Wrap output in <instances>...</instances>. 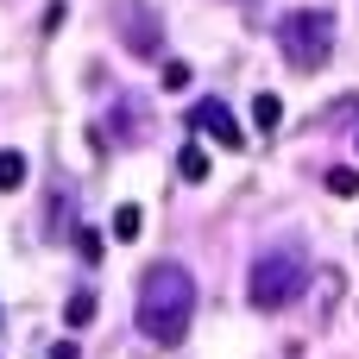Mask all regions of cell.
Returning a JSON list of instances; mask_svg holds the SVG:
<instances>
[{
    "mask_svg": "<svg viewBox=\"0 0 359 359\" xmlns=\"http://www.w3.org/2000/svg\"><path fill=\"white\" fill-rule=\"evenodd\" d=\"M133 316H139V334H145V341L177 347V341L189 334V322H196V278H189V265L158 259V265L139 278V303H133Z\"/></svg>",
    "mask_w": 359,
    "mask_h": 359,
    "instance_id": "cell-1",
    "label": "cell"
},
{
    "mask_svg": "<svg viewBox=\"0 0 359 359\" xmlns=\"http://www.w3.org/2000/svg\"><path fill=\"white\" fill-rule=\"evenodd\" d=\"M303 290H309V252H303V240H271L252 259V271H246L252 309H290Z\"/></svg>",
    "mask_w": 359,
    "mask_h": 359,
    "instance_id": "cell-2",
    "label": "cell"
},
{
    "mask_svg": "<svg viewBox=\"0 0 359 359\" xmlns=\"http://www.w3.org/2000/svg\"><path fill=\"white\" fill-rule=\"evenodd\" d=\"M278 50L290 69H322L334 57V13L328 6H297L278 19Z\"/></svg>",
    "mask_w": 359,
    "mask_h": 359,
    "instance_id": "cell-3",
    "label": "cell"
},
{
    "mask_svg": "<svg viewBox=\"0 0 359 359\" xmlns=\"http://www.w3.org/2000/svg\"><path fill=\"white\" fill-rule=\"evenodd\" d=\"M189 126H196V133H208V139H215V145H227V151H240V145H246V133H240L233 107H227V101H215V95L189 107Z\"/></svg>",
    "mask_w": 359,
    "mask_h": 359,
    "instance_id": "cell-4",
    "label": "cell"
},
{
    "mask_svg": "<svg viewBox=\"0 0 359 359\" xmlns=\"http://www.w3.org/2000/svg\"><path fill=\"white\" fill-rule=\"evenodd\" d=\"M126 50H133V57H158V50H164V25H158L145 6H139V19H126Z\"/></svg>",
    "mask_w": 359,
    "mask_h": 359,
    "instance_id": "cell-5",
    "label": "cell"
},
{
    "mask_svg": "<svg viewBox=\"0 0 359 359\" xmlns=\"http://www.w3.org/2000/svg\"><path fill=\"white\" fill-rule=\"evenodd\" d=\"M95 309H101V303H95V290H76V297L63 303V322H69V328H88V322H95Z\"/></svg>",
    "mask_w": 359,
    "mask_h": 359,
    "instance_id": "cell-6",
    "label": "cell"
},
{
    "mask_svg": "<svg viewBox=\"0 0 359 359\" xmlns=\"http://www.w3.org/2000/svg\"><path fill=\"white\" fill-rule=\"evenodd\" d=\"M139 227H145V215H139L133 202H120V208H114V240H126V246H133V240H139Z\"/></svg>",
    "mask_w": 359,
    "mask_h": 359,
    "instance_id": "cell-7",
    "label": "cell"
},
{
    "mask_svg": "<svg viewBox=\"0 0 359 359\" xmlns=\"http://www.w3.org/2000/svg\"><path fill=\"white\" fill-rule=\"evenodd\" d=\"M278 120H284V101H278V95H259V101H252V126H259V133H271Z\"/></svg>",
    "mask_w": 359,
    "mask_h": 359,
    "instance_id": "cell-8",
    "label": "cell"
},
{
    "mask_svg": "<svg viewBox=\"0 0 359 359\" xmlns=\"http://www.w3.org/2000/svg\"><path fill=\"white\" fill-rule=\"evenodd\" d=\"M177 170H183L189 183H202V177H208V151H202V145H183V151H177Z\"/></svg>",
    "mask_w": 359,
    "mask_h": 359,
    "instance_id": "cell-9",
    "label": "cell"
},
{
    "mask_svg": "<svg viewBox=\"0 0 359 359\" xmlns=\"http://www.w3.org/2000/svg\"><path fill=\"white\" fill-rule=\"evenodd\" d=\"M0 189H25V158L19 151H0Z\"/></svg>",
    "mask_w": 359,
    "mask_h": 359,
    "instance_id": "cell-10",
    "label": "cell"
},
{
    "mask_svg": "<svg viewBox=\"0 0 359 359\" xmlns=\"http://www.w3.org/2000/svg\"><path fill=\"white\" fill-rule=\"evenodd\" d=\"M189 82H196V76H189V63H177V57H170V63H164V88H170V95H183Z\"/></svg>",
    "mask_w": 359,
    "mask_h": 359,
    "instance_id": "cell-11",
    "label": "cell"
},
{
    "mask_svg": "<svg viewBox=\"0 0 359 359\" xmlns=\"http://www.w3.org/2000/svg\"><path fill=\"white\" fill-rule=\"evenodd\" d=\"M76 252H82V265H95L101 259V233L95 227H76Z\"/></svg>",
    "mask_w": 359,
    "mask_h": 359,
    "instance_id": "cell-12",
    "label": "cell"
},
{
    "mask_svg": "<svg viewBox=\"0 0 359 359\" xmlns=\"http://www.w3.org/2000/svg\"><path fill=\"white\" fill-rule=\"evenodd\" d=\"M328 189H334V196H359V170H347V164L328 170Z\"/></svg>",
    "mask_w": 359,
    "mask_h": 359,
    "instance_id": "cell-13",
    "label": "cell"
},
{
    "mask_svg": "<svg viewBox=\"0 0 359 359\" xmlns=\"http://www.w3.org/2000/svg\"><path fill=\"white\" fill-rule=\"evenodd\" d=\"M50 359H76V341H57V347H50Z\"/></svg>",
    "mask_w": 359,
    "mask_h": 359,
    "instance_id": "cell-14",
    "label": "cell"
}]
</instances>
